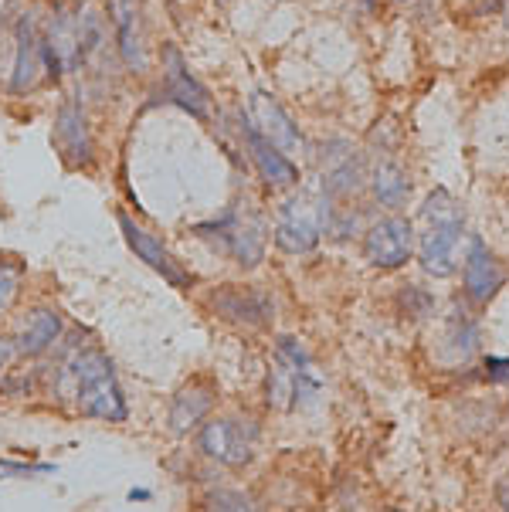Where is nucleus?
I'll list each match as a JSON object with an SVG mask.
<instances>
[{"instance_id":"nucleus-7","label":"nucleus","mask_w":509,"mask_h":512,"mask_svg":"<svg viewBox=\"0 0 509 512\" xmlns=\"http://www.w3.org/2000/svg\"><path fill=\"white\" fill-rule=\"evenodd\" d=\"M109 24L116 34V55L129 72L143 75L150 68V38H146V0H109Z\"/></svg>"},{"instance_id":"nucleus-29","label":"nucleus","mask_w":509,"mask_h":512,"mask_svg":"<svg viewBox=\"0 0 509 512\" xmlns=\"http://www.w3.org/2000/svg\"><path fill=\"white\" fill-rule=\"evenodd\" d=\"M14 346L11 343H7V340H0V370H4L7 367V363H11V357H14Z\"/></svg>"},{"instance_id":"nucleus-3","label":"nucleus","mask_w":509,"mask_h":512,"mask_svg":"<svg viewBox=\"0 0 509 512\" xmlns=\"http://www.w3.org/2000/svg\"><path fill=\"white\" fill-rule=\"evenodd\" d=\"M194 234H201V238H214L238 265H245V268H255L258 262H262L265 241H269V228H265L262 214H258L248 201L228 207L218 221L197 224Z\"/></svg>"},{"instance_id":"nucleus-27","label":"nucleus","mask_w":509,"mask_h":512,"mask_svg":"<svg viewBox=\"0 0 509 512\" xmlns=\"http://www.w3.org/2000/svg\"><path fill=\"white\" fill-rule=\"evenodd\" d=\"M486 373H489V380H496V384H506V380H509V360L486 357Z\"/></svg>"},{"instance_id":"nucleus-14","label":"nucleus","mask_w":509,"mask_h":512,"mask_svg":"<svg viewBox=\"0 0 509 512\" xmlns=\"http://www.w3.org/2000/svg\"><path fill=\"white\" fill-rule=\"evenodd\" d=\"M414 251V228L408 218H384L367 231L364 258L374 268H401Z\"/></svg>"},{"instance_id":"nucleus-17","label":"nucleus","mask_w":509,"mask_h":512,"mask_svg":"<svg viewBox=\"0 0 509 512\" xmlns=\"http://www.w3.org/2000/svg\"><path fill=\"white\" fill-rule=\"evenodd\" d=\"M241 136H245L248 156H252L258 177L269 187H296L299 184V167L289 160V153H282L279 146H272L262 133L252 126V119L241 116Z\"/></svg>"},{"instance_id":"nucleus-23","label":"nucleus","mask_w":509,"mask_h":512,"mask_svg":"<svg viewBox=\"0 0 509 512\" xmlns=\"http://www.w3.org/2000/svg\"><path fill=\"white\" fill-rule=\"evenodd\" d=\"M24 282V265L17 262H0V312H7L14 306L17 292Z\"/></svg>"},{"instance_id":"nucleus-16","label":"nucleus","mask_w":509,"mask_h":512,"mask_svg":"<svg viewBox=\"0 0 509 512\" xmlns=\"http://www.w3.org/2000/svg\"><path fill=\"white\" fill-rule=\"evenodd\" d=\"M119 228H123L126 245L136 251V258L150 265L157 275H163V282H170L174 289H187V285H191V275H187L184 268H180L177 258L170 255L167 248H163V241H157L150 231L140 228V224L129 218V214H119Z\"/></svg>"},{"instance_id":"nucleus-30","label":"nucleus","mask_w":509,"mask_h":512,"mask_svg":"<svg viewBox=\"0 0 509 512\" xmlns=\"http://www.w3.org/2000/svg\"><path fill=\"white\" fill-rule=\"evenodd\" d=\"M496 496H499V506L509 509V479H506L503 485H499V492H496Z\"/></svg>"},{"instance_id":"nucleus-13","label":"nucleus","mask_w":509,"mask_h":512,"mask_svg":"<svg viewBox=\"0 0 509 512\" xmlns=\"http://www.w3.org/2000/svg\"><path fill=\"white\" fill-rule=\"evenodd\" d=\"M319 177H323L326 197H350L364 187V160L347 140L323 143L319 153Z\"/></svg>"},{"instance_id":"nucleus-20","label":"nucleus","mask_w":509,"mask_h":512,"mask_svg":"<svg viewBox=\"0 0 509 512\" xmlns=\"http://www.w3.org/2000/svg\"><path fill=\"white\" fill-rule=\"evenodd\" d=\"M62 336V316L51 309H34L28 319H24L21 333H17L14 350L21 357H41L45 350L55 346V340Z\"/></svg>"},{"instance_id":"nucleus-19","label":"nucleus","mask_w":509,"mask_h":512,"mask_svg":"<svg viewBox=\"0 0 509 512\" xmlns=\"http://www.w3.org/2000/svg\"><path fill=\"white\" fill-rule=\"evenodd\" d=\"M214 397H218L214 380H207V377L187 380V384L174 394V404H170V431H174V435L194 431L197 424L207 418V411L214 407Z\"/></svg>"},{"instance_id":"nucleus-34","label":"nucleus","mask_w":509,"mask_h":512,"mask_svg":"<svg viewBox=\"0 0 509 512\" xmlns=\"http://www.w3.org/2000/svg\"><path fill=\"white\" fill-rule=\"evenodd\" d=\"M506 28H509V17H506Z\"/></svg>"},{"instance_id":"nucleus-31","label":"nucleus","mask_w":509,"mask_h":512,"mask_svg":"<svg viewBox=\"0 0 509 512\" xmlns=\"http://www.w3.org/2000/svg\"><path fill=\"white\" fill-rule=\"evenodd\" d=\"M129 499H133V502H146V499H150V492H146V489H133V492H129Z\"/></svg>"},{"instance_id":"nucleus-11","label":"nucleus","mask_w":509,"mask_h":512,"mask_svg":"<svg viewBox=\"0 0 509 512\" xmlns=\"http://www.w3.org/2000/svg\"><path fill=\"white\" fill-rule=\"evenodd\" d=\"M207 306L214 309V316L252 329L269 326L275 316L269 292L258 289V285H221L218 292L207 295Z\"/></svg>"},{"instance_id":"nucleus-15","label":"nucleus","mask_w":509,"mask_h":512,"mask_svg":"<svg viewBox=\"0 0 509 512\" xmlns=\"http://www.w3.org/2000/svg\"><path fill=\"white\" fill-rule=\"evenodd\" d=\"M245 116L252 119V126L258 129V133H262L272 146H279L282 153H299V150H303L299 126L292 123V116L272 99L269 92H255L252 99H248Z\"/></svg>"},{"instance_id":"nucleus-6","label":"nucleus","mask_w":509,"mask_h":512,"mask_svg":"<svg viewBox=\"0 0 509 512\" xmlns=\"http://www.w3.org/2000/svg\"><path fill=\"white\" fill-rule=\"evenodd\" d=\"M326 221H330V207L319 204L316 197H292L282 204L279 224H275V245L289 255H306L319 245Z\"/></svg>"},{"instance_id":"nucleus-9","label":"nucleus","mask_w":509,"mask_h":512,"mask_svg":"<svg viewBox=\"0 0 509 512\" xmlns=\"http://www.w3.org/2000/svg\"><path fill=\"white\" fill-rule=\"evenodd\" d=\"M48 78L45 48H41V21L38 14H17L14 21V62H11V92H34Z\"/></svg>"},{"instance_id":"nucleus-10","label":"nucleus","mask_w":509,"mask_h":512,"mask_svg":"<svg viewBox=\"0 0 509 512\" xmlns=\"http://www.w3.org/2000/svg\"><path fill=\"white\" fill-rule=\"evenodd\" d=\"M255 438H258V428L252 421L214 418V421H207L201 428V435H197V448H201L207 458H214V462H221L228 468H241L252 462Z\"/></svg>"},{"instance_id":"nucleus-4","label":"nucleus","mask_w":509,"mask_h":512,"mask_svg":"<svg viewBox=\"0 0 509 512\" xmlns=\"http://www.w3.org/2000/svg\"><path fill=\"white\" fill-rule=\"evenodd\" d=\"M319 387H323V380L313 370L309 353L292 336H282L279 346H275V370L269 373V404L299 407L313 401Z\"/></svg>"},{"instance_id":"nucleus-32","label":"nucleus","mask_w":509,"mask_h":512,"mask_svg":"<svg viewBox=\"0 0 509 512\" xmlns=\"http://www.w3.org/2000/svg\"><path fill=\"white\" fill-rule=\"evenodd\" d=\"M364 4H367V7H374V4H377V0H364Z\"/></svg>"},{"instance_id":"nucleus-2","label":"nucleus","mask_w":509,"mask_h":512,"mask_svg":"<svg viewBox=\"0 0 509 512\" xmlns=\"http://www.w3.org/2000/svg\"><path fill=\"white\" fill-rule=\"evenodd\" d=\"M421 218L428 221L425 234H421V268L428 275L448 279L455 272V248L462 241V211L445 190H435L421 207Z\"/></svg>"},{"instance_id":"nucleus-28","label":"nucleus","mask_w":509,"mask_h":512,"mask_svg":"<svg viewBox=\"0 0 509 512\" xmlns=\"http://www.w3.org/2000/svg\"><path fill=\"white\" fill-rule=\"evenodd\" d=\"M14 14H17V0H0V28H7Z\"/></svg>"},{"instance_id":"nucleus-24","label":"nucleus","mask_w":509,"mask_h":512,"mask_svg":"<svg viewBox=\"0 0 509 512\" xmlns=\"http://www.w3.org/2000/svg\"><path fill=\"white\" fill-rule=\"evenodd\" d=\"M401 306L408 309V316H428V312L435 309V299H431L428 292H421L418 285H404Z\"/></svg>"},{"instance_id":"nucleus-26","label":"nucleus","mask_w":509,"mask_h":512,"mask_svg":"<svg viewBox=\"0 0 509 512\" xmlns=\"http://www.w3.org/2000/svg\"><path fill=\"white\" fill-rule=\"evenodd\" d=\"M55 472V465H14V462H0V479L4 475H48Z\"/></svg>"},{"instance_id":"nucleus-22","label":"nucleus","mask_w":509,"mask_h":512,"mask_svg":"<svg viewBox=\"0 0 509 512\" xmlns=\"http://www.w3.org/2000/svg\"><path fill=\"white\" fill-rule=\"evenodd\" d=\"M106 21L96 14V11H82L79 17V58L82 65H89L92 58L99 55L102 48H106Z\"/></svg>"},{"instance_id":"nucleus-25","label":"nucleus","mask_w":509,"mask_h":512,"mask_svg":"<svg viewBox=\"0 0 509 512\" xmlns=\"http://www.w3.org/2000/svg\"><path fill=\"white\" fill-rule=\"evenodd\" d=\"M207 509H231V512H238V509H255V506H252V499L241 496V492H224V489H218L211 499H207Z\"/></svg>"},{"instance_id":"nucleus-21","label":"nucleus","mask_w":509,"mask_h":512,"mask_svg":"<svg viewBox=\"0 0 509 512\" xmlns=\"http://www.w3.org/2000/svg\"><path fill=\"white\" fill-rule=\"evenodd\" d=\"M370 187H374V197L381 201L384 207H401L408 201L411 194V180L394 160H384L374 167V177H370Z\"/></svg>"},{"instance_id":"nucleus-5","label":"nucleus","mask_w":509,"mask_h":512,"mask_svg":"<svg viewBox=\"0 0 509 512\" xmlns=\"http://www.w3.org/2000/svg\"><path fill=\"white\" fill-rule=\"evenodd\" d=\"M79 0H58L51 7L48 21H41V48H45L48 78H62L65 72H79Z\"/></svg>"},{"instance_id":"nucleus-12","label":"nucleus","mask_w":509,"mask_h":512,"mask_svg":"<svg viewBox=\"0 0 509 512\" xmlns=\"http://www.w3.org/2000/svg\"><path fill=\"white\" fill-rule=\"evenodd\" d=\"M55 150L62 153L65 167H89L96 160V143H92V129L85 119V109L79 106V99H65L55 112Z\"/></svg>"},{"instance_id":"nucleus-1","label":"nucleus","mask_w":509,"mask_h":512,"mask_svg":"<svg viewBox=\"0 0 509 512\" xmlns=\"http://www.w3.org/2000/svg\"><path fill=\"white\" fill-rule=\"evenodd\" d=\"M65 380L72 384V397L82 414L99 418V421L129 418V407H126L123 387H119V380H116V370H112V360L99 346H89V350L75 353L72 363L65 367Z\"/></svg>"},{"instance_id":"nucleus-8","label":"nucleus","mask_w":509,"mask_h":512,"mask_svg":"<svg viewBox=\"0 0 509 512\" xmlns=\"http://www.w3.org/2000/svg\"><path fill=\"white\" fill-rule=\"evenodd\" d=\"M160 62H163V99L174 102L177 109L191 112L194 119L207 123L211 119V92L201 85V78L191 75L187 58L174 41L160 48Z\"/></svg>"},{"instance_id":"nucleus-33","label":"nucleus","mask_w":509,"mask_h":512,"mask_svg":"<svg viewBox=\"0 0 509 512\" xmlns=\"http://www.w3.org/2000/svg\"><path fill=\"white\" fill-rule=\"evenodd\" d=\"M221 4H231V0H221Z\"/></svg>"},{"instance_id":"nucleus-18","label":"nucleus","mask_w":509,"mask_h":512,"mask_svg":"<svg viewBox=\"0 0 509 512\" xmlns=\"http://www.w3.org/2000/svg\"><path fill=\"white\" fill-rule=\"evenodd\" d=\"M462 282H465V295H469L472 302H489L499 289H503V282H506L503 265L496 262V255L486 245H482L479 238H472L469 255H465Z\"/></svg>"}]
</instances>
